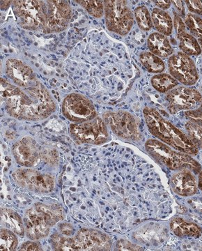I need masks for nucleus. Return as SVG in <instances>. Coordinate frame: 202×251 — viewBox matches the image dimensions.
Here are the masks:
<instances>
[{"instance_id": "31", "label": "nucleus", "mask_w": 202, "mask_h": 251, "mask_svg": "<svg viewBox=\"0 0 202 251\" xmlns=\"http://www.w3.org/2000/svg\"><path fill=\"white\" fill-rule=\"evenodd\" d=\"M188 136L194 145L198 149L202 150V126L195 125L190 122H187L185 125Z\"/></svg>"}, {"instance_id": "26", "label": "nucleus", "mask_w": 202, "mask_h": 251, "mask_svg": "<svg viewBox=\"0 0 202 251\" xmlns=\"http://www.w3.org/2000/svg\"><path fill=\"white\" fill-rule=\"evenodd\" d=\"M185 24L190 29L192 35L198 40L202 49V18L197 15L188 14L185 17Z\"/></svg>"}, {"instance_id": "13", "label": "nucleus", "mask_w": 202, "mask_h": 251, "mask_svg": "<svg viewBox=\"0 0 202 251\" xmlns=\"http://www.w3.org/2000/svg\"><path fill=\"white\" fill-rule=\"evenodd\" d=\"M165 98L172 115L183 110L188 111L202 101V95L199 91L186 87H175L167 92Z\"/></svg>"}, {"instance_id": "35", "label": "nucleus", "mask_w": 202, "mask_h": 251, "mask_svg": "<svg viewBox=\"0 0 202 251\" xmlns=\"http://www.w3.org/2000/svg\"><path fill=\"white\" fill-rule=\"evenodd\" d=\"M174 26L176 30L177 35L184 32L185 31V24L183 20L180 17L179 15L174 11Z\"/></svg>"}, {"instance_id": "41", "label": "nucleus", "mask_w": 202, "mask_h": 251, "mask_svg": "<svg viewBox=\"0 0 202 251\" xmlns=\"http://www.w3.org/2000/svg\"><path fill=\"white\" fill-rule=\"evenodd\" d=\"M198 188L202 191V171L199 173Z\"/></svg>"}, {"instance_id": "17", "label": "nucleus", "mask_w": 202, "mask_h": 251, "mask_svg": "<svg viewBox=\"0 0 202 251\" xmlns=\"http://www.w3.org/2000/svg\"><path fill=\"white\" fill-rule=\"evenodd\" d=\"M193 172L188 168L180 170L172 175L170 185L174 192L183 197H190L198 192V185Z\"/></svg>"}, {"instance_id": "2", "label": "nucleus", "mask_w": 202, "mask_h": 251, "mask_svg": "<svg viewBox=\"0 0 202 251\" xmlns=\"http://www.w3.org/2000/svg\"><path fill=\"white\" fill-rule=\"evenodd\" d=\"M143 112L150 133L160 141L190 156L198 154L199 149L189 137L166 120L157 109L147 107Z\"/></svg>"}, {"instance_id": "32", "label": "nucleus", "mask_w": 202, "mask_h": 251, "mask_svg": "<svg viewBox=\"0 0 202 251\" xmlns=\"http://www.w3.org/2000/svg\"><path fill=\"white\" fill-rule=\"evenodd\" d=\"M185 117L188 122L202 126V103L198 108L185 111Z\"/></svg>"}, {"instance_id": "34", "label": "nucleus", "mask_w": 202, "mask_h": 251, "mask_svg": "<svg viewBox=\"0 0 202 251\" xmlns=\"http://www.w3.org/2000/svg\"><path fill=\"white\" fill-rule=\"evenodd\" d=\"M185 4L192 14L199 15L202 16V1H185Z\"/></svg>"}, {"instance_id": "10", "label": "nucleus", "mask_w": 202, "mask_h": 251, "mask_svg": "<svg viewBox=\"0 0 202 251\" xmlns=\"http://www.w3.org/2000/svg\"><path fill=\"white\" fill-rule=\"evenodd\" d=\"M12 176L20 186L38 194H47L54 190V179L52 175L44 174L35 170H17L13 173Z\"/></svg>"}, {"instance_id": "3", "label": "nucleus", "mask_w": 202, "mask_h": 251, "mask_svg": "<svg viewBox=\"0 0 202 251\" xmlns=\"http://www.w3.org/2000/svg\"><path fill=\"white\" fill-rule=\"evenodd\" d=\"M145 150L159 164L172 171H180L188 168L195 174L202 171L201 165L186 153L177 151L159 140L150 139L145 143Z\"/></svg>"}, {"instance_id": "9", "label": "nucleus", "mask_w": 202, "mask_h": 251, "mask_svg": "<svg viewBox=\"0 0 202 251\" xmlns=\"http://www.w3.org/2000/svg\"><path fill=\"white\" fill-rule=\"evenodd\" d=\"M62 113L67 120L79 124L90 121L97 117L95 106L90 99L82 94L73 93L64 99Z\"/></svg>"}, {"instance_id": "21", "label": "nucleus", "mask_w": 202, "mask_h": 251, "mask_svg": "<svg viewBox=\"0 0 202 251\" xmlns=\"http://www.w3.org/2000/svg\"><path fill=\"white\" fill-rule=\"evenodd\" d=\"M34 207L44 218L50 227L64 219V210L62 206L58 204H46L43 203H36Z\"/></svg>"}, {"instance_id": "29", "label": "nucleus", "mask_w": 202, "mask_h": 251, "mask_svg": "<svg viewBox=\"0 0 202 251\" xmlns=\"http://www.w3.org/2000/svg\"><path fill=\"white\" fill-rule=\"evenodd\" d=\"M51 245L54 250L59 251H75L73 247V238L64 237L63 234L55 233L50 238Z\"/></svg>"}, {"instance_id": "24", "label": "nucleus", "mask_w": 202, "mask_h": 251, "mask_svg": "<svg viewBox=\"0 0 202 251\" xmlns=\"http://www.w3.org/2000/svg\"><path fill=\"white\" fill-rule=\"evenodd\" d=\"M140 60L142 65L149 72L153 74H162L165 71V64L163 59L151 52H142Z\"/></svg>"}, {"instance_id": "20", "label": "nucleus", "mask_w": 202, "mask_h": 251, "mask_svg": "<svg viewBox=\"0 0 202 251\" xmlns=\"http://www.w3.org/2000/svg\"><path fill=\"white\" fill-rule=\"evenodd\" d=\"M1 224L6 229H10L23 237L25 233V225L22 219L18 213L11 209H1Z\"/></svg>"}, {"instance_id": "1", "label": "nucleus", "mask_w": 202, "mask_h": 251, "mask_svg": "<svg viewBox=\"0 0 202 251\" xmlns=\"http://www.w3.org/2000/svg\"><path fill=\"white\" fill-rule=\"evenodd\" d=\"M1 85V103L14 118L25 121H39L47 118L56 105L47 89L39 80L26 87L11 85L5 79Z\"/></svg>"}, {"instance_id": "30", "label": "nucleus", "mask_w": 202, "mask_h": 251, "mask_svg": "<svg viewBox=\"0 0 202 251\" xmlns=\"http://www.w3.org/2000/svg\"><path fill=\"white\" fill-rule=\"evenodd\" d=\"M80 4L91 16L101 18L104 15V4L102 1H76Z\"/></svg>"}, {"instance_id": "14", "label": "nucleus", "mask_w": 202, "mask_h": 251, "mask_svg": "<svg viewBox=\"0 0 202 251\" xmlns=\"http://www.w3.org/2000/svg\"><path fill=\"white\" fill-rule=\"evenodd\" d=\"M12 152L18 164L25 168L36 166L42 158L39 145L31 137H25L16 143Z\"/></svg>"}, {"instance_id": "25", "label": "nucleus", "mask_w": 202, "mask_h": 251, "mask_svg": "<svg viewBox=\"0 0 202 251\" xmlns=\"http://www.w3.org/2000/svg\"><path fill=\"white\" fill-rule=\"evenodd\" d=\"M153 88L160 93H167L178 85V82L170 74H159L152 78Z\"/></svg>"}, {"instance_id": "40", "label": "nucleus", "mask_w": 202, "mask_h": 251, "mask_svg": "<svg viewBox=\"0 0 202 251\" xmlns=\"http://www.w3.org/2000/svg\"><path fill=\"white\" fill-rule=\"evenodd\" d=\"M13 1H1V9H6L9 7V5L12 4Z\"/></svg>"}, {"instance_id": "11", "label": "nucleus", "mask_w": 202, "mask_h": 251, "mask_svg": "<svg viewBox=\"0 0 202 251\" xmlns=\"http://www.w3.org/2000/svg\"><path fill=\"white\" fill-rule=\"evenodd\" d=\"M170 75L185 86L195 85L199 80V74L195 63L190 56L182 52L172 54L168 59Z\"/></svg>"}, {"instance_id": "7", "label": "nucleus", "mask_w": 202, "mask_h": 251, "mask_svg": "<svg viewBox=\"0 0 202 251\" xmlns=\"http://www.w3.org/2000/svg\"><path fill=\"white\" fill-rule=\"evenodd\" d=\"M69 130L73 139L78 144L99 145L106 143L109 138L107 125L99 117L90 121L71 124Z\"/></svg>"}, {"instance_id": "28", "label": "nucleus", "mask_w": 202, "mask_h": 251, "mask_svg": "<svg viewBox=\"0 0 202 251\" xmlns=\"http://www.w3.org/2000/svg\"><path fill=\"white\" fill-rule=\"evenodd\" d=\"M17 234L6 228L1 229V245L0 250L2 251H12L17 249L18 239Z\"/></svg>"}, {"instance_id": "33", "label": "nucleus", "mask_w": 202, "mask_h": 251, "mask_svg": "<svg viewBox=\"0 0 202 251\" xmlns=\"http://www.w3.org/2000/svg\"><path fill=\"white\" fill-rule=\"evenodd\" d=\"M116 250L117 251H142V247L135 245L127 240L121 239L116 243Z\"/></svg>"}, {"instance_id": "8", "label": "nucleus", "mask_w": 202, "mask_h": 251, "mask_svg": "<svg viewBox=\"0 0 202 251\" xmlns=\"http://www.w3.org/2000/svg\"><path fill=\"white\" fill-rule=\"evenodd\" d=\"M45 34L59 33L65 30L70 23L72 11L70 4L64 0L44 1Z\"/></svg>"}, {"instance_id": "22", "label": "nucleus", "mask_w": 202, "mask_h": 251, "mask_svg": "<svg viewBox=\"0 0 202 251\" xmlns=\"http://www.w3.org/2000/svg\"><path fill=\"white\" fill-rule=\"evenodd\" d=\"M152 22L155 29L165 36L171 35L174 27V21L168 13L155 8L152 11Z\"/></svg>"}, {"instance_id": "27", "label": "nucleus", "mask_w": 202, "mask_h": 251, "mask_svg": "<svg viewBox=\"0 0 202 251\" xmlns=\"http://www.w3.org/2000/svg\"><path fill=\"white\" fill-rule=\"evenodd\" d=\"M135 19L138 27L142 31H150L153 27L152 15L150 14L148 9L145 6H140L134 11Z\"/></svg>"}, {"instance_id": "12", "label": "nucleus", "mask_w": 202, "mask_h": 251, "mask_svg": "<svg viewBox=\"0 0 202 251\" xmlns=\"http://www.w3.org/2000/svg\"><path fill=\"white\" fill-rule=\"evenodd\" d=\"M73 238L75 251H110L112 240L107 234L95 229H81Z\"/></svg>"}, {"instance_id": "4", "label": "nucleus", "mask_w": 202, "mask_h": 251, "mask_svg": "<svg viewBox=\"0 0 202 251\" xmlns=\"http://www.w3.org/2000/svg\"><path fill=\"white\" fill-rule=\"evenodd\" d=\"M106 26L112 32L125 36L131 30L134 24L133 14L126 1H103Z\"/></svg>"}, {"instance_id": "38", "label": "nucleus", "mask_w": 202, "mask_h": 251, "mask_svg": "<svg viewBox=\"0 0 202 251\" xmlns=\"http://www.w3.org/2000/svg\"><path fill=\"white\" fill-rule=\"evenodd\" d=\"M155 5L159 8V9L163 10H167L170 9L172 5V1L170 0H166V1H154Z\"/></svg>"}, {"instance_id": "39", "label": "nucleus", "mask_w": 202, "mask_h": 251, "mask_svg": "<svg viewBox=\"0 0 202 251\" xmlns=\"http://www.w3.org/2000/svg\"><path fill=\"white\" fill-rule=\"evenodd\" d=\"M172 4L175 5L176 9L178 10V15L180 16H184L185 14V9L184 4H183L182 1H172Z\"/></svg>"}, {"instance_id": "15", "label": "nucleus", "mask_w": 202, "mask_h": 251, "mask_svg": "<svg viewBox=\"0 0 202 251\" xmlns=\"http://www.w3.org/2000/svg\"><path fill=\"white\" fill-rule=\"evenodd\" d=\"M6 74L21 88L28 87L38 80L31 68L19 59H9L6 61Z\"/></svg>"}, {"instance_id": "16", "label": "nucleus", "mask_w": 202, "mask_h": 251, "mask_svg": "<svg viewBox=\"0 0 202 251\" xmlns=\"http://www.w3.org/2000/svg\"><path fill=\"white\" fill-rule=\"evenodd\" d=\"M24 225L26 237L32 241L39 240L48 237L51 227L34 206L26 210Z\"/></svg>"}, {"instance_id": "5", "label": "nucleus", "mask_w": 202, "mask_h": 251, "mask_svg": "<svg viewBox=\"0 0 202 251\" xmlns=\"http://www.w3.org/2000/svg\"><path fill=\"white\" fill-rule=\"evenodd\" d=\"M13 10L18 24L29 31L43 30L45 23L44 1H13Z\"/></svg>"}, {"instance_id": "37", "label": "nucleus", "mask_w": 202, "mask_h": 251, "mask_svg": "<svg viewBox=\"0 0 202 251\" xmlns=\"http://www.w3.org/2000/svg\"><path fill=\"white\" fill-rule=\"evenodd\" d=\"M20 251H42V248L38 242H27L21 246Z\"/></svg>"}, {"instance_id": "23", "label": "nucleus", "mask_w": 202, "mask_h": 251, "mask_svg": "<svg viewBox=\"0 0 202 251\" xmlns=\"http://www.w3.org/2000/svg\"><path fill=\"white\" fill-rule=\"evenodd\" d=\"M179 41V49L183 53L188 56H198L202 54V49L195 36L184 31L177 35Z\"/></svg>"}, {"instance_id": "6", "label": "nucleus", "mask_w": 202, "mask_h": 251, "mask_svg": "<svg viewBox=\"0 0 202 251\" xmlns=\"http://www.w3.org/2000/svg\"><path fill=\"white\" fill-rule=\"evenodd\" d=\"M103 120L114 134L122 139L132 142L142 140L138 122L130 112L123 110L107 111L103 115Z\"/></svg>"}, {"instance_id": "19", "label": "nucleus", "mask_w": 202, "mask_h": 251, "mask_svg": "<svg viewBox=\"0 0 202 251\" xmlns=\"http://www.w3.org/2000/svg\"><path fill=\"white\" fill-rule=\"evenodd\" d=\"M170 226L172 232L178 237L199 238L202 234V229L198 225L185 221L181 218L172 219Z\"/></svg>"}, {"instance_id": "36", "label": "nucleus", "mask_w": 202, "mask_h": 251, "mask_svg": "<svg viewBox=\"0 0 202 251\" xmlns=\"http://www.w3.org/2000/svg\"><path fill=\"white\" fill-rule=\"evenodd\" d=\"M59 229L61 234L66 236V237H71L74 234V231H75L74 227L71 224H67V223H64V224L59 225Z\"/></svg>"}, {"instance_id": "18", "label": "nucleus", "mask_w": 202, "mask_h": 251, "mask_svg": "<svg viewBox=\"0 0 202 251\" xmlns=\"http://www.w3.org/2000/svg\"><path fill=\"white\" fill-rule=\"evenodd\" d=\"M147 46L152 53L158 56L160 58H167L174 54L170 41L166 36L158 32L151 34L147 39Z\"/></svg>"}]
</instances>
